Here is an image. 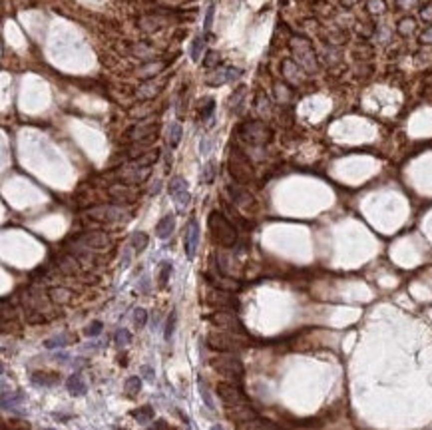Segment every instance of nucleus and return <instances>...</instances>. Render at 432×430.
I'll list each match as a JSON object with an SVG mask.
<instances>
[{
  "label": "nucleus",
  "instance_id": "obj_1",
  "mask_svg": "<svg viewBox=\"0 0 432 430\" xmlns=\"http://www.w3.org/2000/svg\"><path fill=\"white\" fill-rule=\"evenodd\" d=\"M207 225L211 231V237L221 247H233L237 243V229L221 211H211L207 217Z\"/></svg>",
  "mask_w": 432,
  "mask_h": 430
},
{
  "label": "nucleus",
  "instance_id": "obj_2",
  "mask_svg": "<svg viewBox=\"0 0 432 430\" xmlns=\"http://www.w3.org/2000/svg\"><path fill=\"white\" fill-rule=\"evenodd\" d=\"M227 167H229V173H231V177H233V181L237 185H247L249 181H253L255 173H253L251 159H249V155L241 147H237V145L231 147Z\"/></svg>",
  "mask_w": 432,
  "mask_h": 430
},
{
  "label": "nucleus",
  "instance_id": "obj_3",
  "mask_svg": "<svg viewBox=\"0 0 432 430\" xmlns=\"http://www.w3.org/2000/svg\"><path fill=\"white\" fill-rule=\"evenodd\" d=\"M207 345H209L211 351H217V353H231V351H237V349L249 345V339H247L245 335L211 331V333L207 335Z\"/></svg>",
  "mask_w": 432,
  "mask_h": 430
},
{
  "label": "nucleus",
  "instance_id": "obj_4",
  "mask_svg": "<svg viewBox=\"0 0 432 430\" xmlns=\"http://www.w3.org/2000/svg\"><path fill=\"white\" fill-rule=\"evenodd\" d=\"M209 365H211L213 371H217L219 375H223V377H227V379H231V381H235V383L241 381L243 375H245L243 363H241L237 357L229 355V353L211 357V359H209Z\"/></svg>",
  "mask_w": 432,
  "mask_h": 430
},
{
  "label": "nucleus",
  "instance_id": "obj_5",
  "mask_svg": "<svg viewBox=\"0 0 432 430\" xmlns=\"http://www.w3.org/2000/svg\"><path fill=\"white\" fill-rule=\"evenodd\" d=\"M239 138L249 145H265L271 142L273 132L263 122H245L239 126Z\"/></svg>",
  "mask_w": 432,
  "mask_h": 430
},
{
  "label": "nucleus",
  "instance_id": "obj_6",
  "mask_svg": "<svg viewBox=\"0 0 432 430\" xmlns=\"http://www.w3.org/2000/svg\"><path fill=\"white\" fill-rule=\"evenodd\" d=\"M291 50L297 58V64L309 72H315L317 70V56H315V50L311 46V42L303 36H295L291 40Z\"/></svg>",
  "mask_w": 432,
  "mask_h": 430
},
{
  "label": "nucleus",
  "instance_id": "obj_7",
  "mask_svg": "<svg viewBox=\"0 0 432 430\" xmlns=\"http://www.w3.org/2000/svg\"><path fill=\"white\" fill-rule=\"evenodd\" d=\"M86 217L100 223H116V221L130 219V213L122 209V205H96L86 211Z\"/></svg>",
  "mask_w": 432,
  "mask_h": 430
},
{
  "label": "nucleus",
  "instance_id": "obj_8",
  "mask_svg": "<svg viewBox=\"0 0 432 430\" xmlns=\"http://www.w3.org/2000/svg\"><path fill=\"white\" fill-rule=\"evenodd\" d=\"M225 413H227V419L231 423H235V427H245V425H257L259 423L257 413L249 407V403L225 405Z\"/></svg>",
  "mask_w": 432,
  "mask_h": 430
},
{
  "label": "nucleus",
  "instance_id": "obj_9",
  "mask_svg": "<svg viewBox=\"0 0 432 430\" xmlns=\"http://www.w3.org/2000/svg\"><path fill=\"white\" fill-rule=\"evenodd\" d=\"M205 299H207V305H211L219 311H237L239 309V301L231 295V291H223V289L213 287V289H209Z\"/></svg>",
  "mask_w": 432,
  "mask_h": 430
},
{
  "label": "nucleus",
  "instance_id": "obj_10",
  "mask_svg": "<svg viewBox=\"0 0 432 430\" xmlns=\"http://www.w3.org/2000/svg\"><path fill=\"white\" fill-rule=\"evenodd\" d=\"M217 395L225 405H241V403H249L241 385H237L235 381H221L217 383Z\"/></svg>",
  "mask_w": 432,
  "mask_h": 430
},
{
  "label": "nucleus",
  "instance_id": "obj_11",
  "mask_svg": "<svg viewBox=\"0 0 432 430\" xmlns=\"http://www.w3.org/2000/svg\"><path fill=\"white\" fill-rule=\"evenodd\" d=\"M209 321H211L215 327H219V329H223V331H227V333L245 335V329H243L241 321L237 319V315H235L233 311H217V313H213V315L209 317Z\"/></svg>",
  "mask_w": 432,
  "mask_h": 430
},
{
  "label": "nucleus",
  "instance_id": "obj_12",
  "mask_svg": "<svg viewBox=\"0 0 432 430\" xmlns=\"http://www.w3.org/2000/svg\"><path fill=\"white\" fill-rule=\"evenodd\" d=\"M155 134H157V124L155 122H140V124H134L128 130V138L134 143H138V145L151 143L155 140Z\"/></svg>",
  "mask_w": 432,
  "mask_h": 430
},
{
  "label": "nucleus",
  "instance_id": "obj_13",
  "mask_svg": "<svg viewBox=\"0 0 432 430\" xmlns=\"http://www.w3.org/2000/svg\"><path fill=\"white\" fill-rule=\"evenodd\" d=\"M149 169L151 167H145V165H138L136 161H132L130 165H126L118 175H120V181L122 183H128V185H136V183H142L147 179L149 175Z\"/></svg>",
  "mask_w": 432,
  "mask_h": 430
},
{
  "label": "nucleus",
  "instance_id": "obj_14",
  "mask_svg": "<svg viewBox=\"0 0 432 430\" xmlns=\"http://www.w3.org/2000/svg\"><path fill=\"white\" fill-rule=\"evenodd\" d=\"M108 195L118 205H130V203H134L138 199V191L132 185H128V183H116V185H112L108 189Z\"/></svg>",
  "mask_w": 432,
  "mask_h": 430
},
{
  "label": "nucleus",
  "instance_id": "obj_15",
  "mask_svg": "<svg viewBox=\"0 0 432 430\" xmlns=\"http://www.w3.org/2000/svg\"><path fill=\"white\" fill-rule=\"evenodd\" d=\"M241 74H243V70H241V68H233V66L215 68V70L205 78V84H207V86H223L225 82L237 80Z\"/></svg>",
  "mask_w": 432,
  "mask_h": 430
},
{
  "label": "nucleus",
  "instance_id": "obj_16",
  "mask_svg": "<svg viewBox=\"0 0 432 430\" xmlns=\"http://www.w3.org/2000/svg\"><path fill=\"white\" fill-rule=\"evenodd\" d=\"M167 189H169V195L173 197V201L177 203V207H179V209H185L187 203H189V191H187V183H185V179L179 177V175L171 177Z\"/></svg>",
  "mask_w": 432,
  "mask_h": 430
},
{
  "label": "nucleus",
  "instance_id": "obj_17",
  "mask_svg": "<svg viewBox=\"0 0 432 430\" xmlns=\"http://www.w3.org/2000/svg\"><path fill=\"white\" fill-rule=\"evenodd\" d=\"M78 243L88 247V249H106L110 247V235L104 231H86L78 237Z\"/></svg>",
  "mask_w": 432,
  "mask_h": 430
},
{
  "label": "nucleus",
  "instance_id": "obj_18",
  "mask_svg": "<svg viewBox=\"0 0 432 430\" xmlns=\"http://www.w3.org/2000/svg\"><path fill=\"white\" fill-rule=\"evenodd\" d=\"M165 76L163 74H159V76H155V78H149V80H145L144 84L136 90V96L140 98V100H149V98H155L161 90H163V86H165Z\"/></svg>",
  "mask_w": 432,
  "mask_h": 430
},
{
  "label": "nucleus",
  "instance_id": "obj_19",
  "mask_svg": "<svg viewBox=\"0 0 432 430\" xmlns=\"http://www.w3.org/2000/svg\"><path fill=\"white\" fill-rule=\"evenodd\" d=\"M199 223L195 219H191L187 223V229H185V237H183V247H185V253L189 259L195 257V251H197V245H199Z\"/></svg>",
  "mask_w": 432,
  "mask_h": 430
},
{
  "label": "nucleus",
  "instance_id": "obj_20",
  "mask_svg": "<svg viewBox=\"0 0 432 430\" xmlns=\"http://www.w3.org/2000/svg\"><path fill=\"white\" fill-rule=\"evenodd\" d=\"M165 68H167V62H153V60H149V62H145L144 66L138 68V76L144 78V80H149V78H155V76L163 74Z\"/></svg>",
  "mask_w": 432,
  "mask_h": 430
},
{
  "label": "nucleus",
  "instance_id": "obj_21",
  "mask_svg": "<svg viewBox=\"0 0 432 430\" xmlns=\"http://www.w3.org/2000/svg\"><path fill=\"white\" fill-rule=\"evenodd\" d=\"M281 70H283L285 80L291 82V84H299V82H303V70H301V66H299L297 62H293V60H283Z\"/></svg>",
  "mask_w": 432,
  "mask_h": 430
},
{
  "label": "nucleus",
  "instance_id": "obj_22",
  "mask_svg": "<svg viewBox=\"0 0 432 430\" xmlns=\"http://www.w3.org/2000/svg\"><path fill=\"white\" fill-rule=\"evenodd\" d=\"M173 229H175V217L173 215H163L159 219V223L155 225V235L159 239H167L173 233Z\"/></svg>",
  "mask_w": 432,
  "mask_h": 430
},
{
  "label": "nucleus",
  "instance_id": "obj_23",
  "mask_svg": "<svg viewBox=\"0 0 432 430\" xmlns=\"http://www.w3.org/2000/svg\"><path fill=\"white\" fill-rule=\"evenodd\" d=\"M66 389H68V393H70L72 397H82V395H86V385H84V381H82L80 375H72V377L66 381Z\"/></svg>",
  "mask_w": 432,
  "mask_h": 430
},
{
  "label": "nucleus",
  "instance_id": "obj_24",
  "mask_svg": "<svg viewBox=\"0 0 432 430\" xmlns=\"http://www.w3.org/2000/svg\"><path fill=\"white\" fill-rule=\"evenodd\" d=\"M229 195H231L233 203H237V205H249V203H253V197L245 189H241L239 185H231L229 187Z\"/></svg>",
  "mask_w": 432,
  "mask_h": 430
},
{
  "label": "nucleus",
  "instance_id": "obj_25",
  "mask_svg": "<svg viewBox=\"0 0 432 430\" xmlns=\"http://www.w3.org/2000/svg\"><path fill=\"white\" fill-rule=\"evenodd\" d=\"M397 30L401 36H411L415 30H417V20L413 16H403L399 22H397Z\"/></svg>",
  "mask_w": 432,
  "mask_h": 430
},
{
  "label": "nucleus",
  "instance_id": "obj_26",
  "mask_svg": "<svg viewBox=\"0 0 432 430\" xmlns=\"http://www.w3.org/2000/svg\"><path fill=\"white\" fill-rule=\"evenodd\" d=\"M165 22H167L165 18H161V16H153V14L140 18V26H142L144 30H149V32H151V30H159Z\"/></svg>",
  "mask_w": 432,
  "mask_h": 430
},
{
  "label": "nucleus",
  "instance_id": "obj_27",
  "mask_svg": "<svg viewBox=\"0 0 432 430\" xmlns=\"http://www.w3.org/2000/svg\"><path fill=\"white\" fill-rule=\"evenodd\" d=\"M181 124L179 122H171L169 128H167V143L169 147H177L179 142H181Z\"/></svg>",
  "mask_w": 432,
  "mask_h": 430
},
{
  "label": "nucleus",
  "instance_id": "obj_28",
  "mask_svg": "<svg viewBox=\"0 0 432 430\" xmlns=\"http://www.w3.org/2000/svg\"><path fill=\"white\" fill-rule=\"evenodd\" d=\"M132 54L138 56V60L149 62V58H153V54H155V48H151V46L140 42V44H134V46H132Z\"/></svg>",
  "mask_w": 432,
  "mask_h": 430
},
{
  "label": "nucleus",
  "instance_id": "obj_29",
  "mask_svg": "<svg viewBox=\"0 0 432 430\" xmlns=\"http://www.w3.org/2000/svg\"><path fill=\"white\" fill-rule=\"evenodd\" d=\"M32 381H34L36 385L52 387V385L58 381V375H56V373H44V371H40V373H34V375H32Z\"/></svg>",
  "mask_w": 432,
  "mask_h": 430
},
{
  "label": "nucleus",
  "instance_id": "obj_30",
  "mask_svg": "<svg viewBox=\"0 0 432 430\" xmlns=\"http://www.w3.org/2000/svg\"><path fill=\"white\" fill-rule=\"evenodd\" d=\"M58 269L64 275H74L78 271V263L74 261V257H60L58 259Z\"/></svg>",
  "mask_w": 432,
  "mask_h": 430
},
{
  "label": "nucleus",
  "instance_id": "obj_31",
  "mask_svg": "<svg viewBox=\"0 0 432 430\" xmlns=\"http://www.w3.org/2000/svg\"><path fill=\"white\" fill-rule=\"evenodd\" d=\"M275 96H277V100H279L281 104H287V102H291V98H293V92H291V88H289L285 82H275Z\"/></svg>",
  "mask_w": 432,
  "mask_h": 430
},
{
  "label": "nucleus",
  "instance_id": "obj_32",
  "mask_svg": "<svg viewBox=\"0 0 432 430\" xmlns=\"http://www.w3.org/2000/svg\"><path fill=\"white\" fill-rule=\"evenodd\" d=\"M147 243H149V237H147V233H144V231H136V233L132 235V247H134L136 253H142L145 247H147Z\"/></svg>",
  "mask_w": 432,
  "mask_h": 430
},
{
  "label": "nucleus",
  "instance_id": "obj_33",
  "mask_svg": "<svg viewBox=\"0 0 432 430\" xmlns=\"http://www.w3.org/2000/svg\"><path fill=\"white\" fill-rule=\"evenodd\" d=\"M124 391H126L128 397H138L140 391H142V379H140V377H130V379L126 381Z\"/></svg>",
  "mask_w": 432,
  "mask_h": 430
},
{
  "label": "nucleus",
  "instance_id": "obj_34",
  "mask_svg": "<svg viewBox=\"0 0 432 430\" xmlns=\"http://www.w3.org/2000/svg\"><path fill=\"white\" fill-rule=\"evenodd\" d=\"M132 415H134V419H136L140 425H147L149 421H153V409H151V407H140V409L134 411Z\"/></svg>",
  "mask_w": 432,
  "mask_h": 430
},
{
  "label": "nucleus",
  "instance_id": "obj_35",
  "mask_svg": "<svg viewBox=\"0 0 432 430\" xmlns=\"http://www.w3.org/2000/svg\"><path fill=\"white\" fill-rule=\"evenodd\" d=\"M255 108H257V112H259L261 116H269V114H271V102H269V98H267L265 94H257V98H255Z\"/></svg>",
  "mask_w": 432,
  "mask_h": 430
},
{
  "label": "nucleus",
  "instance_id": "obj_36",
  "mask_svg": "<svg viewBox=\"0 0 432 430\" xmlns=\"http://www.w3.org/2000/svg\"><path fill=\"white\" fill-rule=\"evenodd\" d=\"M72 297V293L68 289H62V287H56V289H50V299L54 303H68Z\"/></svg>",
  "mask_w": 432,
  "mask_h": 430
},
{
  "label": "nucleus",
  "instance_id": "obj_37",
  "mask_svg": "<svg viewBox=\"0 0 432 430\" xmlns=\"http://www.w3.org/2000/svg\"><path fill=\"white\" fill-rule=\"evenodd\" d=\"M213 177H215V163H213V161H207V163L203 165L201 179H203V183H211Z\"/></svg>",
  "mask_w": 432,
  "mask_h": 430
},
{
  "label": "nucleus",
  "instance_id": "obj_38",
  "mask_svg": "<svg viewBox=\"0 0 432 430\" xmlns=\"http://www.w3.org/2000/svg\"><path fill=\"white\" fill-rule=\"evenodd\" d=\"M367 8L371 14H383L387 10V2L385 0H367Z\"/></svg>",
  "mask_w": 432,
  "mask_h": 430
},
{
  "label": "nucleus",
  "instance_id": "obj_39",
  "mask_svg": "<svg viewBox=\"0 0 432 430\" xmlns=\"http://www.w3.org/2000/svg\"><path fill=\"white\" fill-rule=\"evenodd\" d=\"M201 52H203V40H201V38H195V40H193V46H191V58H193V62H199V60H201Z\"/></svg>",
  "mask_w": 432,
  "mask_h": 430
},
{
  "label": "nucleus",
  "instance_id": "obj_40",
  "mask_svg": "<svg viewBox=\"0 0 432 430\" xmlns=\"http://www.w3.org/2000/svg\"><path fill=\"white\" fill-rule=\"evenodd\" d=\"M169 275H171V263H163V265H161V271H159V287H161V289L167 285Z\"/></svg>",
  "mask_w": 432,
  "mask_h": 430
},
{
  "label": "nucleus",
  "instance_id": "obj_41",
  "mask_svg": "<svg viewBox=\"0 0 432 430\" xmlns=\"http://www.w3.org/2000/svg\"><path fill=\"white\" fill-rule=\"evenodd\" d=\"M145 321H147V313H145L144 309H136V311H134V325H136L138 329H144Z\"/></svg>",
  "mask_w": 432,
  "mask_h": 430
},
{
  "label": "nucleus",
  "instance_id": "obj_42",
  "mask_svg": "<svg viewBox=\"0 0 432 430\" xmlns=\"http://www.w3.org/2000/svg\"><path fill=\"white\" fill-rule=\"evenodd\" d=\"M243 96H245V88L241 86V88H239V90H237V92H235V94L229 98V106H231V110H235V112H237V106H239V102L243 100Z\"/></svg>",
  "mask_w": 432,
  "mask_h": 430
},
{
  "label": "nucleus",
  "instance_id": "obj_43",
  "mask_svg": "<svg viewBox=\"0 0 432 430\" xmlns=\"http://www.w3.org/2000/svg\"><path fill=\"white\" fill-rule=\"evenodd\" d=\"M130 341H132V337H130V333H128L126 329H122V331L116 333V343H118V347H126Z\"/></svg>",
  "mask_w": 432,
  "mask_h": 430
},
{
  "label": "nucleus",
  "instance_id": "obj_44",
  "mask_svg": "<svg viewBox=\"0 0 432 430\" xmlns=\"http://www.w3.org/2000/svg\"><path fill=\"white\" fill-rule=\"evenodd\" d=\"M213 108H215V102H213V98H207V100H205V106H203V110H201V118H203V120H207V118L213 114Z\"/></svg>",
  "mask_w": 432,
  "mask_h": 430
},
{
  "label": "nucleus",
  "instance_id": "obj_45",
  "mask_svg": "<svg viewBox=\"0 0 432 430\" xmlns=\"http://www.w3.org/2000/svg\"><path fill=\"white\" fill-rule=\"evenodd\" d=\"M175 319H177V313H175V311H171V315H169V319H167V327H165V339H169V337L173 335V329H175Z\"/></svg>",
  "mask_w": 432,
  "mask_h": 430
},
{
  "label": "nucleus",
  "instance_id": "obj_46",
  "mask_svg": "<svg viewBox=\"0 0 432 430\" xmlns=\"http://www.w3.org/2000/svg\"><path fill=\"white\" fill-rule=\"evenodd\" d=\"M203 64H205L207 68H213V66H217V64H219V54H217V52H207V56H205Z\"/></svg>",
  "mask_w": 432,
  "mask_h": 430
},
{
  "label": "nucleus",
  "instance_id": "obj_47",
  "mask_svg": "<svg viewBox=\"0 0 432 430\" xmlns=\"http://www.w3.org/2000/svg\"><path fill=\"white\" fill-rule=\"evenodd\" d=\"M100 331H102V323L100 321H96V323H92L88 329H86V333H88V337H98L100 335Z\"/></svg>",
  "mask_w": 432,
  "mask_h": 430
},
{
  "label": "nucleus",
  "instance_id": "obj_48",
  "mask_svg": "<svg viewBox=\"0 0 432 430\" xmlns=\"http://www.w3.org/2000/svg\"><path fill=\"white\" fill-rule=\"evenodd\" d=\"M417 4H419V0H397V8H401V10H411Z\"/></svg>",
  "mask_w": 432,
  "mask_h": 430
},
{
  "label": "nucleus",
  "instance_id": "obj_49",
  "mask_svg": "<svg viewBox=\"0 0 432 430\" xmlns=\"http://www.w3.org/2000/svg\"><path fill=\"white\" fill-rule=\"evenodd\" d=\"M421 18L425 22H432V4H427V6L421 8Z\"/></svg>",
  "mask_w": 432,
  "mask_h": 430
},
{
  "label": "nucleus",
  "instance_id": "obj_50",
  "mask_svg": "<svg viewBox=\"0 0 432 430\" xmlns=\"http://www.w3.org/2000/svg\"><path fill=\"white\" fill-rule=\"evenodd\" d=\"M66 343H68L66 339H58V337H56V339H50V341H46L44 345H46L48 349H54V347H64Z\"/></svg>",
  "mask_w": 432,
  "mask_h": 430
},
{
  "label": "nucleus",
  "instance_id": "obj_51",
  "mask_svg": "<svg viewBox=\"0 0 432 430\" xmlns=\"http://www.w3.org/2000/svg\"><path fill=\"white\" fill-rule=\"evenodd\" d=\"M199 393L203 395V401H205V405H207V407L211 409V407H213V403H211V397H209V393L205 391V387H203V383L199 385Z\"/></svg>",
  "mask_w": 432,
  "mask_h": 430
},
{
  "label": "nucleus",
  "instance_id": "obj_52",
  "mask_svg": "<svg viewBox=\"0 0 432 430\" xmlns=\"http://www.w3.org/2000/svg\"><path fill=\"white\" fill-rule=\"evenodd\" d=\"M421 42H423V44H432V26H431V28H427V30L423 32V36H421Z\"/></svg>",
  "mask_w": 432,
  "mask_h": 430
},
{
  "label": "nucleus",
  "instance_id": "obj_53",
  "mask_svg": "<svg viewBox=\"0 0 432 430\" xmlns=\"http://www.w3.org/2000/svg\"><path fill=\"white\" fill-rule=\"evenodd\" d=\"M359 2H361V0H341V4H343L345 8H353V6L359 4Z\"/></svg>",
  "mask_w": 432,
  "mask_h": 430
},
{
  "label": "nucleus",
  "instance_id": "obj_54",
  "mask_svg": "<svg viewBox=\"0 0 432 430\" xmlns=\"http://www.w3.org/2000/svg\"><path fill=\"white\" fill-rule=\"evenodd\" d=\"M211 12H213V8H209V14H207V20H205V30H209V26H211V16H213Z\"/></svg>",
  "mask_w": 432,
  "mask_h": 430
},
{
  "label": "nucleus",
  "instance_id": "obj_55",
  "mask_svg": "<svg viewBox=\"0 0 432 430\" xmlns=\"http://www.w3.org/2000/svg\"><path fill=\"white\" fill-rule=\"evenodd\" d=\"M155 430H167V427H165L163 421H157V423H155Z\"/></svg>",
  "mask_w": 432,
  "mask_h": 430
},
{
  "label": "nucleus",
  "instance_id": "obj_56",
  "mask_svg": "<svg viewBox=\"0 0 432 430\" xmlns=\"http://www.w3.org/2000/svg\"><path fill=\"white\" fill-rule=\"evenodd\" d=\"M144 375L147 379H153V373H151V369L149 367H144Z\"/></svg>",
  "mask_w": 432,
  "mask_h": 430
},
{
  "label": "nucleus",
  "instance_id": "obj_57",
  "mask_svg": "<svg viewBox=\"0 0 432 430\" xmlns=\"http://www.w3.org/2000/svg\"><path fill=\"white\" fill-rule=\"evenodd\" d=\"M211 430H223V429H221L219 425H213V427H211Z\"/></svg>",
  "mask_w": 432,
  "mask_h": 430
}]
</instances>
